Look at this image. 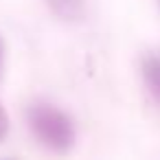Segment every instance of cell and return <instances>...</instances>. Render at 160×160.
<instances>
[{
	"label": "cell",
	"instance_id": "5",
	"mask_svg": "<svg viewBox=\"0 0 160 160\" xmlns=\"http://www.w3.org/2000/svg\"><path fill=\"white\" fill-rule=\"evenodd\" d=\"M0 64H2V42H0Z\"/></svg>",
	"mask_w": 160,
	"mask_h": 160
},
{
	"label": "cell",
	"instance_id": "3",
	"mask_svg": "<svg viewBox=\"0 0 160 160\" xmlns=\"http://www.w3.org/2000/svg\"><path fill=\"white\" fill-rule=\"evenodd\" d=\"M51 9L66 20H75L83 13V0H48Z\"/></svg>",
	"mask_w": 160,
	"mask_h": 160
},
{
	"label": "cell",
	"instance_id": "2",
	"mask_svg": "<svg viewBox=\"0 0 160 160\" xmlns=\"http://www.w3.org/2000/svg\"><path fill=\"white\" fill-rule=\"evenodd\" d=\"M142 77H145L147 88L153 94V99L160 101V59L158 57L147 55L142 59Z\"/></svg>",
	"mask_w": 160,
	"mask_h": 160
},
{
	"label": "cell",
	"instance_id": "1",
	"mask_svg": "<svg viewBox=\"0 0 160 160\" xmlns=\"http://www.w3.org/2000/svg\"><path fill=\"white\" fill-rule=\"evenodd\" d=\"M29 127L42 145L53 151H68L75 142V125L68 114L51 103H33L27 112Z\"/></svg>",
	"mask_w": 160,
	"mask_h": 160
},
{
	"label": "cell",
	"instance_id": "4",
	"mask_svg": "<svg viewBox=\"0 0 160 160\" xmlns=\"http://www.w3.org/2000/svg\"><path fill=\"white\" fill-rule=\"evenodd\" d=\"M9 134V114L5 110V105L0 103V142H2Z\"/></svg>",
	"mask_w": 160,
	"mask_h": 160
}]
</instances>
